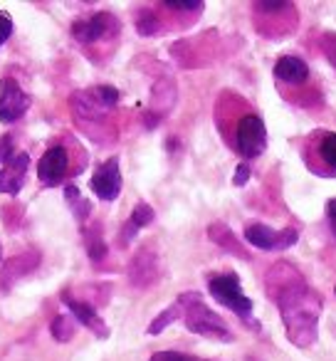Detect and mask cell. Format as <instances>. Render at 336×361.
Instances as JSON below:
<instances>
[{"label": "cell", "instance_id": "cell-18", "mask_svg": "<svg viewBox=\"0 0 336 361\" xmlns=\"http://www.w3.org/2000/svg\"><path fill=\"white\" fill-rule=\"evenodd\" d=\"M319 156L326 166L331 169V173H336V134L334 131H326L319 139Z\"/></svg>", "mask_w": 336, "mask_h": 361}, {"label": "cell", "instance_id": "cell-22", "mask_svg": "<svg viewBox=\"0 0 336 361\" xmlns=\"http://www.w3.org/2000/svg\"><path fill=\"white\" fill-rule=\"evenodd\" d=\"M136 30L141 32V35H156V32L161 30V23H158V18L154 16V13H141L139 16V20H136Z\"/></svg>", "mask_w": 336, "mask_h": 361}, {"label": "cell", "instance_id": "cell-21", "mask_svg": "<svg viewBox=\"0 0 336 361\" xmlns=\"http://www.w3.org/2000/svg\"><path fill=\"white\" fill-rule=\"evenodd\" d=\"M89 97L101 109H111V106L119 102V92H116L114 87H97V90H89Z\"/></svg>", "mask_w": 336, "mask_h": 361}, {"label": "cell", "instance_id": "cell-31", "mask_svg": "<svg viewBox=\"0 0 336 361\" xmlns=\"http://www.w3.org/2000/svg\"><path fill=\"white\" fill-rule=\"evenodd\" d=\"M0 262H3V245H0Z\"/></svg>", "mask_w": 336, "mask_h": 361}, {"label": "cell", "instance_id": "cell-12", "mask_svg": "<svg viewBox=\"0 0 336 361\" xmlns=\"http://www.w3.org/2000/svg\"><path fill=\"white\" fill-rule=\"evenodd\" d=\"M109 23H111V16L99 13V16H92V18H87V20L75 23V25H72V35L80 42H94L109 30Z\"/></svg>", "mask_w": 336, "mask_h": 361}, {"label": "cell", "instance_id": "cell-30", "mask_svg": "<svg viewBox=\"0 0 336 361\" xmlns=\"http://www.w3.org/2000/svg\"><path fill=\"white\" fill-rule=\"evenodd\" d=\"M326 213H329V226H331V231H334V235H336V198H331V201H329Z\"/></svg>", "mask_w": 336, "mask_h": 361}, {"label": "cell", "instance_id": "cell-28", "mask_svg": "<svg viewBox=\"0 0 336 361\" xmlns=\"http://www.w3.org/2000/svg\"><path fill=\"white\" fill-rule=\"evenodd\" d=\"M247 178H250V166L247 164H240L235 171V186H245Z\"/></svg>", "mask_w": 336, "mask_h": 361}, {"label": "cell", "instance_id": "cell-32", "mask_svg": "<svg viewBox=\"0 0 336 361\" xmlns=\"http://www.w3.org/2000/svg\"><path fill=\"white\" fill-rule=\"evenodd\" d=\"M334 292H336V285H334Z\"/></svg>", "mask_w": 336, "mask_h": 361}, {"label": "cell", "instance_id": "cell-15", "mask_svg": "<svg viewBox=\"0 0 336 361\" xmlns=\"http://www.w3.org/2000/svg\"><path fill=\"white\" fill-rule=\"evenodd\" d=\"M208 238H211L216 245H220L223 250H228V252H235L237 257H250L245 252V247L240 245V240L235 238V233L230 231L228 226H223V223H216V226H211L208 228Z\"/></svg>", "mask_w": 336, "mask_h": 361}, {"label": "cell", "instance_id": "cell-19", "mask_svg": "<svg viewBox=\"0 0 336 361\" xmlns=\"http://www.w3.org/2000/svg\"><path fill=\"white\" fill-rule=\"evenodd\" d=\"M181 314H183V310H181V305L176 302V305L168 307V310H163L158 317H156L154 322H151V324H149V334H161V331H163L166 326L173 324V322H176Z\"/></svg>", "mask_w": 336, "mask_h": 361}, {"label": "cell", "instance_id": "cell-29", "mask_svg": "<svg viewBox=\"0 0 336 361\" xmlns=\"http://www.w3.org/2000/svg\"><path fill=\"white\" fill-rule=\"evenodd\" d=\"M166 8H168V11H201V3H171V0H168V3H166Z\"/></svg>", "mask_w": 336, "mask_h": 361}, {"label": "cell", "instance_id": "cell-13", "mask_svg": "<svg viewBox=\"0 0 336 361\" xmlns=\"http://www.w3.org/2000/svg\"><path fill=\"white\" fill-rule=\"evenodd\" d=\"M275 77L280 82H287V85H301V82H306V77H309V70H306L304 60H299V57H294V55H285L277 60Z\"/></svg>", "mask_w": 336, "mask_h": 361}, {"label": "cell", "instance_id": "cell-9", "mask_svg": "<svg viewBox=\"0 0 336 361\" xmlns=\"http://www.w3.org/2000/svg\"><path fill=\"white\" fill-rule=\"evenodd\" d=\"M67 164H70L67 151L62 149V146H55V149L45 151V156L40 159V164H37V176H40L42 183L55 186V183L62 180V176L67 173Z\"/></svg>", "mask_w": 336, "mask_h": 361}, {"label": "cell", "instance_id": "cell-6", "mask_svg": "<svg viewBox=\"0 0 336 361\" xmlns=\"http://www.w3.org/2000/svg\"><path fill=\"white\" fill-rule=\"evenodd\" d=\"M30 106V97L20 90L13 77H6L3 85H0V119L11 124V121H18Z\"/></svg>", "mask_w": 336, "mask_h": 361}, {"label": "cell", "instance_id": "cell-26", "mask_svg": "<svg viewBox=\"0 0 336 361\" xmlns=\"http://www.w3.org/2000/svg\"><path fill=\"white\" fill-rule=\"evenodd\" d=\"M13 141H11V136H3V139H0V161H3V164H8V161L13 159Z\"/></svg>", "mask_w": 336, "mask_h": 361}, {"label": "cell", "instance_id": "cell-2", "mask_svg": "<svg viewBox=\"0 0 336 361\" xmlns=\"http://www.w3.org/2000/svg\"><path fill=\"white\" fill-rule=\"evenodd\" d=\"M178 305H181L183 317H186V326L193 331V334L211 336V339H220V341H232V334H230V329H228V324L216 314V312L208 310V307L203 305L198 292L181 295Z\"/></svg>", "mask_w": 336, "mask_h": 361}, {"label": "cell", "instance_id": "cell-1", "mask_svg": "<svg viewBox=\"0 0 336 361\" xmlns=\"http://www.w3.org/2000/svg\"><path fill=\"white\" fill-rule=\"evenodd\" d=\"M265 287L282 312L287 339L299 349H309L319 336L321 297L306 285L301 272L290 262H277L267 272Z\"/></svg>", "mask_w": 336, "mask_h": 361}, {"label": "cell", "instance_id": "cell-11", "mask_svg": "<svg viewBox=\"0 0 336 361\" xmlns=\"http://www.w3.org/2000/svg\"><path fill=\"white\" fill-rule=\"evenodd\" d=\"M65 305L72 310L75 319H77V322H82V324H85L87 329H92L97 336H101V339H106V336H109V326H106L104 322L99 319V314H97L94 307H92V305H85V302H77V300H72V297H65Z\"/></svg>", "mask_w": 336, "mask_h": 361}, {"label": "cell", "instance_id": "cell-8", "mask_svg": "<svg viewBox=\"0 0 336 361\" xmlns=\"http://www.w3.org/2000/svg\"><path fill=\"white\" fill-rule=\"evenodd\" d=\"M161 275V265H158V255L154 252V247H141L134 255L129 265V282L139 290L154 285Z\"/></svg>", "mask_w": 336, "mask_h": 361}, {"label": "cell", "instance_id": "cell-24", "mask_svg": "<svg viewBox=\"0 0 336 361\" xmlns=\"http://www.w3.org/2000/svg\"><path fill=\"white\" fill-rule=\"evenodd\" d=\"M149 361H203V359H196V356L181 354V351H158V354H154Z\"/></svg>", "mask_w": 336, "mask_h": 361}, {"label": "cell", "instance_id": "cell-10", "mask_svg": "<svg viewBox=\"0 0 336 361\" xmlns=\"http://www.w3.org/2000/svg\"><path fill=\"white\" fill-rule=\"evenodd\" d=\"M27 164H30L27 154H15L3 169H0V193H11V196H15V193L20 191L23 183H25Z\"/></svg>", "mask_w": 336, "mask_h": 361}, {"label": "cell", "instance_id": "cell-20", "mask_svg": "<svg viewBox=\"0 0 336 361\" xmlns=\"http://www.w3.org/2000/svg\"><path fill=\"white\" fill-rule=\"evenodd\" d=\"M65 196H67V203H70V208L75 211V216L80 218V221H85V218L89 216V203L82 198V193L77 191L75 186H67Z\"/></svg>", "mask_w": 336, "mask_h": 361}, {"label": "cell", "instance_id": "cell-16", "mask_svg": "<svg viewBox=\"0 0 336 361\" xmlns=\"http://www.w3.org/2000/svg\"><path fill=\"white\" fill-rule=\"evenodd\" d=\"M37 265H40V255H37V252H23V255L13 257V260L6 265V270H3L6 285L13 280H20L23 275H30Z\"/></svg>", "mask_w": 336, "mask_h": 361}, {"label": "cell", "instance_id": "cell-27", "mask_svg": "<svg viewBox=\"0 0 336 361\" xmlns=\"http://www.w3.org/2000/svg\"><path fill=\"white\" fill-rule=\"evenodd\" d=\"M11 32H13V20L6 16V13H0V45L11 37Z\"/></svg>", "mask_w": 336, "mask_h": 361}, {"label": "cell", "instance_id": "cell-17", "mask_svg": "<svg viewBox=\"0 0 336 361\" xmlns=\"http://www.w3.org/2000/svg\"><path fill=\"white\" fill-rule=\"evenodd\" d=\"M173 104H176V85H173V80H158L154 85V92H151V106L158 114H166Z\"/></svg>", "mask_w": 336, "mask_h": 361}, {"label": "cell", "instance_id": "cell-4", "mask_svg": "<svg viewBox=\"0 0 336 361\" xmlns=\"http://www.w3.org/2000/svg\"><path fill=\"white\" fill-rule=\"evenodd\" d=\"M267 146L265 121L257 114H245L237 124V151L245 159H257Z\"/></svg>", "mask_w": 336, "mask_h": 361}, {"label": "cell", "instance_id": "cell-14", "mask_svg": "<svg viewBox=\"0 0 336 361\" xmlns=\"http://www.w3.org/2000/svg\"><path fill=\"white\" fill-rule=\"evenodd\" d=\"M154 218H156L154 208H151L149 203H139V206L134 208V213H131L129 223L124 226V231H121V245H129L131 238H134L141 228L151 226V223H154Z\"/></svg>", "mask_w": 336, "mask_h": 361}, {"label": "cell", "instance_id": "cell-5", "mask_svg": "<svg viewBox=\"0 0 336 361\" xmlns=\"http://www.w3.org/2000/svg\"><path fill=\"white\" fill-rule=\"evenodd\" d=\"M299 238V233L294 228H285V231H272L270 226H262V223H255V226L245 228V240L250 245L260 247V250H287L292 247Z\"/></svg>", "mask_w": 336, "mask_h": 361}, {"label": "cell", "instance_id": "cell-25", "mask_svg": "<svg viewBox=\"0 0 336 361\" xmlns=\"http://www.w3.org/2000/svg\"><path fill=\"white\" fill-rule=\"evenodd\" d=\"M321 47H324L326 57H329L331 67L336 70V35L334 32H326L324 37H321Z\"/></svg>", "mask_w": 336, "mask_h": 361}, {"label": "cell", "instance_id": "cell-3", "mask_svg": "<svg viewBox=\"0 0 336 361\" xmlns=\"http://www.w3.org/2000/svg\"><path fill=\"white\" fill-rule=\"evenodd\" d=\"M208 290H211V295L216 297L223 307H228V310H232L235 314H240L242 319H247V317L252 314V300L245 297V292H242V287H240V280H237V275H232V272H228V275H211Z\"/></svg>", "mask_w": 336, "mask_h": 361}, {"label": "cell", "instance_id": "cell-23", "mask_svg": "<svg viewBox=\"0 0 336 361\" xmlns=\"http://www.w3.org/2000/svg\"><path fill=\"white\" fill-rule=\"evenodd\" d=\"M72 334H75V326H72L70 317H55V322H52V336L60 341H67Z\"/></svg>", "mask_w": 336, "mask_h": 361}, {"label": "cell", "instance_id": "cell-7", "mask_svg": "<svg viewBox=\"0 0 336 361\" xmlns=\"http://www.w3.org/2000/svg\"><path fill=\"white\" fill-rule=\"evenodd\" d=\"M92 191L97 193V198L101 201H114L121 193V171L119 161L106 159L104 164L97 166L94 176H92Z\"/></svg>", "mask_w": 336, "mask_h": 361}]
</instances>
